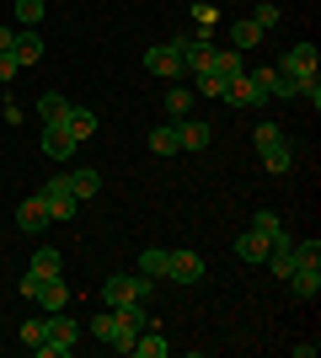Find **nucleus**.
<instances>
[{"instance_id":"obj_1","label":"nucleus","mask_w":321,"mask_h":358,"mask_svg":"<svg viewBox=\"0 0 321 358\" xmlns=\"http://www.w3.org/2000/svg\"><path fill=\"white\" fill-rule=\"evenodd\" d=\"M76 343H80V321L70 310H48L43 315V343L32 348V353L38 358H70Z\"/></svg>"},{"instance_id":"obj_2","label":"nucleus","mask_w":321,"mask_h":358,"mask_svg":"<svg viewBox=\"0 0 321 358\" xmlns=\"http://www.w3.org/2000/svg\"><path fill=\"white\" fill-rule=\"evenodd\" d=\"M252 145H257L262 166H268L273 177H290L294 150H290V139H284V129H278V123H257V129H252Z\"/></svg>"},{"instance_id":"obj_3","label":"nucleus","mask_w":321,"mask_h":358,"mask_svg":"<svg viewBox=\"0 0 321 358\" xmlns=\"http://www.w3.org/2000/svg\"><path fill=\"white\" fill-rule=\"evenodd\" d=\"M150 289H155V278H145V273H113L102 284V305L107 310H118V305H129V299H150Z\"/></svg>"},{"instance_id":"obj_4","label":"nucleus","mask_w":321,"mask_h":358,"mask_svg":"<svg viewBox=\"0 0 321 358\" xmlns=\"http://www.w3.org/2000/svg\"><path fill=\"white\" fill-rule=\"evenodd\" d=\"M220 96H225L230 107H241V113H252V107H262V102H268V91H262L257 80H252V70H241L236 80H225V86H220Z\"/></svg>"},{"instance_id":"obj_5","label":"nucleus","mask_w":321,"mask_h":358,"mask_svg":"<svg viewBox=\"0 0 321 358\" xmlns=\"http://www.w3.org/2000/svg\"><path fill=\"white\" fill-rule=\"evenodd\" d=\"M316 64H321V54H316V43H294L290 54H284V59L273 64L278 75H290L294 86H300V80H306V75H316Z\"/></svg>"},{"instance_id":"obj_6","label":"nucleus","mask_w":321,"mask_h":358,"mask_svg":"<svg viewBox=\"0 0 321 358\" xmlns=\"http://www.w3.org/2000/svg\"><path fill=\"white\" fill-rule=\"evenodd\" d=\"M38 198L48 203V214H54V220H70V214L80 209V198L70 193V177H64V171H54V182H48V187H43Z\"/></svg>"},{"instance_id":"obj_7","label":"nucleus","mask_w":321,"mask_h":358,"mask_svg":"<svg viewBox=\"0 0 321 358\" xmlns=\"http://www.w3.org/2000/svg\"><path fill=\"white\" fill-rule=\"evenodd\" d=\"M145 70L161 75V80H183V54H177V43H155V48H145Z\"/></svg>"},{"instance_id":"obj_8","label":"nucleus","mask_w":321,"mask_h":358,"mask_svg":"<svg viewBox=\"0 0 321 358\" xmlns=\"http://www.w3.org/2000/svg\"><path fill=\"white\" fill-rule=\"evenodd\" d=\"M166 278H171V284H199V278H204V257L187 252V246H183V252H166Z\"/></svg>"},{"instance_id":"obj_9","label":"nucleus","mask_w":321,"mask_h":358,"mask_svg":"<svg viewBox=\"0 0 321 358\" xmlns=\"http://www.w3.org/2000/svg\"><path fill=\"white\" fill-rule=\"evenodd\" d=\"M11 59L22 64V70H27V64H38V59H43V32H38V27H22V32L11 38Z\"/></svg>"},{"instance_id":"obj_10","label":"nucleus","mask_w":321,"mask_h":358,"mask_svg":"<svg viewBox=\"0 0 321 358\" xmlns=\"http://www.w3.org/2000/svg\"><path fill=\"white\" fill-rule=\"evenodd\" d=\"M209 139H214V123H204V118H177V145H183V150H209Z\"/></svg>"},{"instance_id":"obj_11","label":"nucleus","mask_w":321,"mask_h":358,"mask_svg":"<svg viewBox=\"0 0 321 358\" xmlns=\"http://www.w3.org/2000/svg\"><path fill=\"white\" fill-rule=\"evenodd\" d=\"M241 70H246V59L236 54V48H214V54H209V75L220 80V86H225V80H236Z\"/></svg>"},{"instance_id":"obj_12","label":"nucleus","mask_w":321,"mask_h":358,"mask_svg":"<svg viewBox=\"0 0 321 358\" xmlns=\"http://www.w3.org/2000/svg\"><path fill=\"white\" fill-rule=\"evenodd\" d=\"M43 155L48 161H70V155H76V139L64 134L59 123H43Z\"/></svg>"},{"instance_id":"obj_13","label":"nucleus","mask_w":321,"mask_h":358,"mask_svg":"<svg viewBox=\"0 0 321 358\" xmlns=\"http://www.w3.org/2000/svg\"><path fill=\"white\" fill-rule=\"evenodd\" d=\"M54 220V214H48V203L38 193L27 198V203H22V209H16V224H22V230H27V236H38V230H43V224Z\"/></svg>"},{"instance_id":"obj_14","label":"nucleus","mask_w":321,"mask_h":358,"mask_svg":"<svg viewBox=\"0 0 321 358\" xmlns=\"http://www.w3.org/2000/svg\"><path fill=\"white\" fill-rule=\"evenodd\" d=\"M59 129L80 145V139H92V134H97V113H92V107H70V118H64Z\"/></svg>"},{"instance_id":"obj_15","label":"nucleus","mask_w":321,"mask_h":358,"mask_svg":"<svg viewBox=\"0 0 321 358\" xmlns=\"http://www.w3.org/2000/svg\"><path fill=\"white\" fill-rule=\"evenodd\" d=\"M262 38H268V32H262L257 22H252V16H246V22H230V48H236V54H246V48H257Z\"/></svg>"},{"instance_id":"obj_16","label":"nucleus","mask_w":321,"mask_h":358,"mask_svg":"<svg viewBox=\"0 0 321 358\" xmlns=\"http://www.w3.org/2000/svg\"><path fill=\"white\" fill-rule=\"evenodd\" d=\"M236 257H241V262H268V236L241 230V236H236Z\"/></svg>"},{"instance_id":"obj_17","label":"nucleus","mask_w":321,"mask_h":358,"mask_svg":"<svg viewBox=\"0 0 321 358\" xmlns=\"http://www.w3.org/2000/svg\"><path fill=\"white\" fill-rule=\"evenodd\" d=\"M290 289H294L300 299H316V294H321V268H294V273H290Z\"/></svg>"},{"instance_id":"obj_18","label":"nucleus","mask_w":321,"mask_h":358,"mask_svg":"<svg viewBox=\"0 0 321 358\" xmlns=\"http://www.w3.org/2000/svg\"><path fill=\"white\" fill-rule=\"evenodd\" d=\"M70 107H76V102H64L59 91H43V96H38V113H43V123H64V118H70Z\"/></svg>"},{"instance_id":"obj_19","label":"nucleus","mask_w":321,"mask_h":358,"mask_svg":"<svg viewBox=\"0 0 321 358\" xmlns=\"http://www.w3.org/2000/svg\"><path fill=\"white\" fill-rule=\"evenodd\" d=\"M38 305H43V310H64V305H70V289H64V278H43V289H38Z\"/></svg>"},{"instance_id":"obj_20","label":"nucleus","mask_w":321,"mask_h":358,"mask_svg":"<svg viewBox=\"0 0 321 358\" xmlns=\"http://www.w3.org/2000/svg\"><path fill=\"white\" fill-rule=\"evenodd\" d=\"M129 353H139V358H166V353H171V343L161 337V331H139Z\"/></svg>"},{"instance_id":"obj_21","label":"nucleus","mask_w":321,"mask_h":358,"mask_svg":"<svg viewBox=\"0 0 321 358\" xmlns=\"http://www.w3.org/2000/svg\"><path fill=\"white\" fill-rule=\"evenodd\" d=\"M64 177H70V193H76L80 203L102 193V177H97V171H64Z\"/></svg>"},{"instance_id":"obj_22","label":"nucleus","mask_w":321,"mask_h":358,"mask_svg":"<svg viewBox=\"0 0 321 358\" xmlns=\"http://www.w3.org/2000/svg\"><path fill=\"white\" fill-rule=\"evenodd\" d=\"M139 273L161 284V278H166V252H161V246H145V252H139Z\"/></svg>"},{"instance_id":"obj_23","label":"nucleus","mask_w":321,"mask_h":358,"mask_svg":"<svg viewBox=\"0 0 321 358\" xmlns=\"http://www.w3.org/2000/svg\"><path fill=\"white\" fill-rule=\"evenodd\" d=\"M59 268H64V257L54 252V246H43V252H32V273H38V278H59Z\"/></svg>"},{"instance_id":"obj_24","label":"nucleus","mask_w":321,"mask_h":358,"mask_svg":"<svg viewBox=\"0 0 321 358\" xmlns=\"http://www.w3.org/2000/svg\"><path fill=\"white\" fill-rule=\"evenodd\" d=\"M166 113H171V118H187V113H193V86L177 80V86L166 91Z\"/></svg>"},{"instance_id":"obj_25","label":"nucleus","mask_w":321,"mask_h":358,"mask_svg":"<svg viewBox=\"0 0 321 358\" xmlns=\"http://www.w3.org/2000/svg\"><path fill=\"white\" fill-rule=\"evenodd\" d=\"M294 268H321V241H294Z\"/></svg>"},{"instance_id":"obj_26","label":"nucleus","mask_w":321,"mask_h":358,"mask_svg":"<svg viewBox=\"0 0 321 358\" xmlns=\"http://www.w3.org/2000/svg\"><path fill=\"white\" fill-rule=\"evenodd\" d=\"M150 150L155 155H177V150H183L177 145V123H171V129H150Z\"/></svg>"},{"instance_id":"obj_27","label":"nucleus","mask_w":321,"mask_h":358,"mask_svg":"<svg viewBox=\"0 0 321 358\" xmlns=\"http://www.w3.org/2000/svg\"><path fill=\"white\" fill-rule=\"evenodd\" d=\"M16 16H22V27H38L43 22V0H16Z\"/></svg>"},{"instance_id":"obj_28","label":"nucleus","mask_w":321,"mask_h":358,"mask_svg":"<svg viewBox=\"0 0 321 358\" xmlns=\"http://www.w3.org/2000/svg\"><path fill=\"white\" fill-rule=\"evenodd\" d=\"M252 230H257V236H268V241H273L278 230H284V220H278V214H268V209H262L257 220H252Z\"/></svg>"},{"instance_id":"obj_29","label":"nucleus","mask_w":321,"mask_h":358,"mask_svg":"<svg viewBox=\"0 0 321 358\" xmlns=\"http://www.w3.org/2000/svg\"><path fill=\"white\" fill-rule=\"evenodd\" d=\"M16 337H22L27 348H38V343H43V315H32V321H22V331H16Z\"/></svg>"},{"instance_id":"obj_30","label":"nucleus","mask_w":321,"mask_h":358,"mask_svg":"<svg viewBox=\"0 0 321 358\" xmlns=\"http://www.w3.org/2000/svg\"><path fill=\"white\" fill-rule=\"evenodd\" d=\"M252 22H257L262 32H268V27H278V6H268V0H262L257 11H252Z\"/></svg>"},{"instance_id":"obj_31","label":"nucleus","mask_w":321,"mask_h":358,"mask_svg":"<svg viewBox=\"0 0 321 358\" xmlns=\"http://www.w3.org/2000/svg\"><path fill=\"white\" fill-rule=\"evenodd\" d=\"M16 289H22V299H38V289H43V278H38V273H22V284H16Z\"/></svg>"},{"instance_id":"obj_32","label":"nucleus","mask_w":321,"mask_h":358,"mask_svg":"<svg viewBox=\"0 0 321 358\" xmlns=\"http://www.w3.org/2000/svg\"><path fill=\"white\" fill-rule=\"evenodd\" d=\"M300 96H306L311 107H321V80H316V75H306V80H300Z\"/></svg>"},{"instance_id":"obj_33","label":"nucleus","mask_w":321,"mask_h":358,"mask_svg":"<svg viewBox=\"0 0 321 358\" xmlns=\"http://www.w3.org/2000/svg\"><path fill=\"white\" fill-rule=\"evenodd\" d=\"M16 75H22V64H16L11 54H0V86H6V80H16Z\"/></svg>"},{"instance_id":"obj_34","label":"nucleus","mask_w":321,"mask_h":358,"mask_svg":"<svg viewBox=\"0 0 321 358\" xmlns=\"http://www.w3.org/2000/svg\"><path fill=\"white\" fill-rule=\"evenodd\" d=\"M11 38H16L11 27H0V54H11Z\"/></svg>"}]
</instances>
